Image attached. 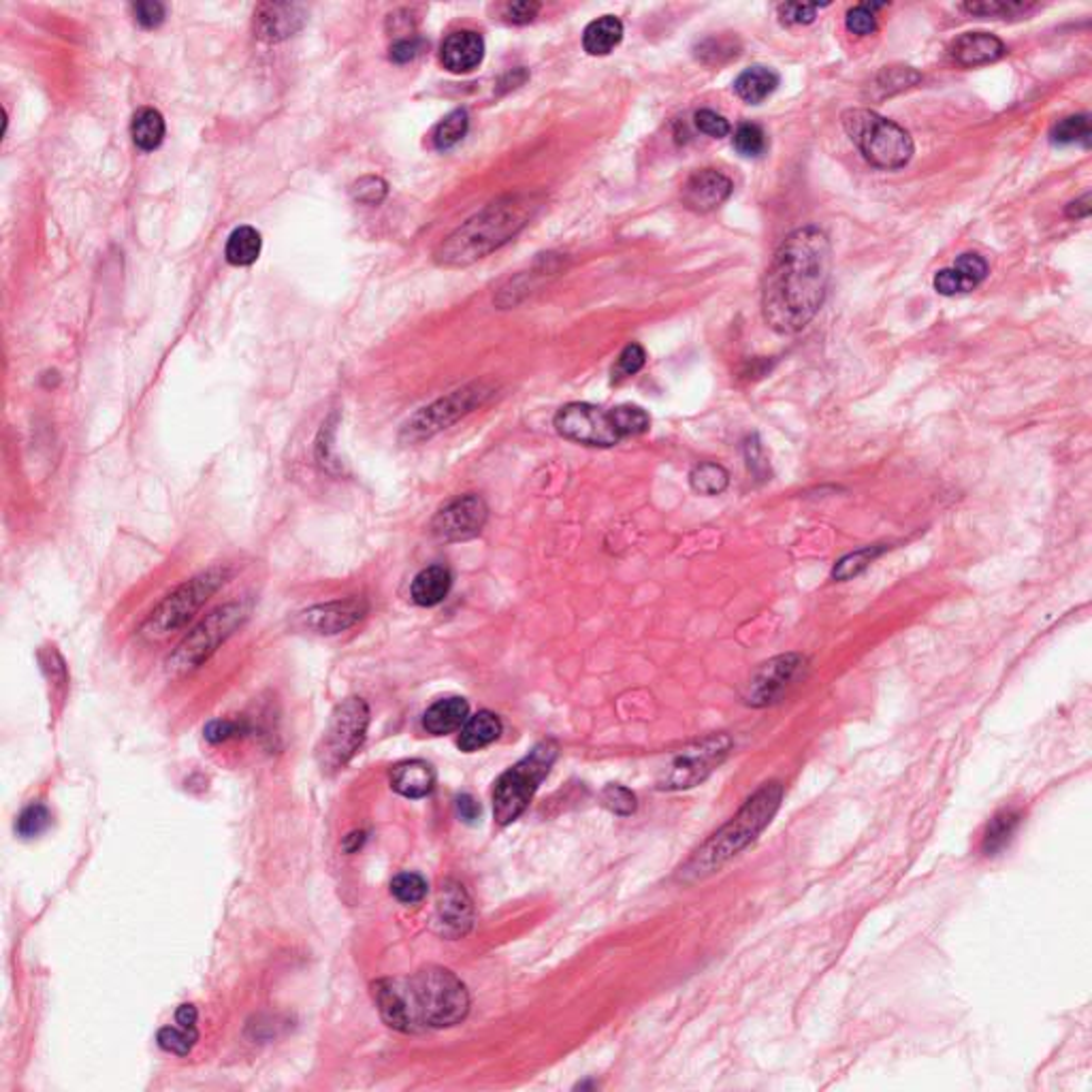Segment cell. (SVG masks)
Here are the masks:
<instances>
[{
    "mask_svg": "<svg viewBox=\"0 0 1092 1092\" xmlns=\"http://www.w3.org/2000/svg\"><path fill=\"white\" fill-rule=\"evenodd\" d=\"M832 272V246L817 227L791 231L764 274L762 314L781 336H794L824 306Z\"/></svg>",
    "mask_w": 1092,
    "mask_h": 1092,
    "instance_id": "1",
    "label": "cell"
},
{
    "mask_svg": "<svg viewBox=\"0 0 1092 1092\" xmlns=\"http://www.w3.org/2000/svg\"><path fill=\"white\" fill-rule=\"evenodd\" d=\"M380 1018L400 1033L449 1028L470 1011L464 981L442 967H427L410 977H387L372 986Z\"/></svg>",
    "mask_w": 1092,
    "mask_h": 1092,
    "instance_id": "2",
    "label": "cell"
},
{
    "mask_svg": "<svg viewBox=\"0 0 1092 1092\" xmlns=\"http://www.w3.org/2000/svg\"><path fill=\"white\" fill-rule=\"evenodd\" d=\"M541 197L526 193L491 201L485 210L447 237L436 252V263L442 267H466L485 259L524 231L541 210Z\"/></svg>",
    "mask_w": 1092,
    "mask_h": 1092,
    "instance_id": "3",
    "label": "cell"
},
{
    "mask_svg": "<svg viewBox=\"0 0 1092 1092\" xmlns=\"http://www.w3.org/2000/svg\"><path fill=\"white\" fill-rule=\"evenodd\" d=\"M781 800L783 785L779 781L764 783L725 826H721L678 868L676 877L685 883H693L717 873L721 866L736 858L740 851H745L768 828L772 817L779 811Z\"/></svg>",
    "mask_w": 1092,
    "mask_h": 1092,
    "instance_id": "4",
    "label": "cell"
},
{
    "mask_svg": "<svg viewBox=\"0 0 1092 1092\" xmlns=\"http://www.w3.org/2000/svg\"><path fill=\"white\" fill-rule=\"evenodd\" d=\"M843 129L866 161L879 169H903L913 158L911 135L873 109H849L843 114Z\"/></svg>",
    "mask_w": 1092,
    "mask_h": 1092,
    "instance_id": "5",
    "label": "cell"
},
{
    "mask_svg": "<svg viewBox=\"0 0 1092 1092\" xmlns=\"http://www.w3.org/2000/svg\"><path fill=\"white\" fill-rule=\"evenodd\" d=\"M557 759V745L552 740H543L517 762L513 768L506 770L502 777L496 781L494 787V815L500 826H509L515 819L524 815L528 809L530 800L534 798L538 785H541L546 774L550 772V766Z\"/></svg>",
    "mask_w": 1092,
    "mask_h": 1092,
    "instance_id": "6",
    "label": "cell"
},
{
    "mask_svg": "<svg viewBox=\"0 0 1092 1092\" xmlns=\"http://www.w3.org/2000/svg\"><path fill=\"white\" fill-rule=\"evenodd\" d=\"M229 574V567L214 565L180 584L176 591L163 597L150 612L146 623L141 625V636L150 640H161L173 634V631L182 629L201 610V606L223 587Z\"/></svg>",
    "mask_w": 1092,
    "mask_h": 1092,
    "instance_id": "7",
    "label": "cell"
},
{
    "mask_svg": "<svg viewBox=\"0 0 1092 1092\" xmlns=\"http://www.w3.org/2000/svg\"><path fill=\"white\" fill-rule=\"evenodd\" d=\"M248 614H250V606L246 602H229L210 612L178 644L176 651H173V655L169 657V670L188 672V670L199 668L201 663L208 661L216 653V648L248 619Z\"/></svg>",
    "mask_w": 1092,
    "mask_h": 1092,
    "instance_id": "8",
    "label": "cell"
},
{
    "mask_svg": "<svg viewBox=\"0 0 1092 1092\" xmlns=\"http://www.w3.org/2000/svg\"><path fill=\"white\" fill-rule=\"evenodd\" d=\"M370 706L363 698H346L331 713L325 736L316 747L323 772H336L351 762L368 734Z\"/></svg>",
    "mask_w": 1092,
    "mask_h": 1092,
    "instance_id": "9",
    "label": "cell"
},
{
    "mask_svg": "<svg viewBox=\"0 0 1092 1092\" xmlns=\"http://www.w3.org/2000/svg\"><path fill=\"white\" fill-rule=\"evenodd\" d=\"M491 395H494V387L487 383H474L453 391L447 398L419 410L413 419H408L402 427V442H406V445H419L423 440L434 438L462 417L470 415L472 410L483 406Z\"/></svg>",
    "mask_w": 1092,
    "mask_h": 1092,
    "instance_id": "10",
    "label": "cell"
},
{
    "mask_svg": "<svg viewBox=\"0 0 1092 1092\" xmlns=\"http://www.w3.org/2000/svg\"><path fill=\"white\" fill-rule=\"evenodd\" d=\"M732 747L734 740L723 732L691 742L685 749H680L670 759V764L661 770L657 787L674 791L700 785L710 777V772L723 764V759L730 755Z\"/></svg>",
    "mask_w": 1092,
    "mask_h": 1092,
    "instance_id": "11",
    "label": "cell"
},
{
    "mask_svg": "<svg viewBox=\"0 0 1092 1092\" xmlns=\"http://www.w3.org/2000/svg\"><path fill=\"white\" fill-rule=\"evenodd\" d=\"M555 430L561 438L584 447L608 449L623 440L612 417V408L604 410L593 404H567L555 415Z\"/></svg>",
    "mask_w": 1092,
    "mask_h": 1092,
    "instance_id": "12",
    "label": "cell"
},
{
    "mask_svg": "<svg viewBox=\"0 0 1092 1092\" xmlns=\"http://www.w3.org/2000/svg\"><path fill=\"white\" fill-rule=\"evenodd\" d=\"M804 666L806 659L798 653H785L764 661L749 678L742 700L753 708L777 704L787 693V689L800 678Z\"/></svg>",
    "mask_w": 1092,
    "mask_h": 1092,
    "instance_id": "13",
    "label": "cell"
},
{
    "mask_svg": "<svg viewBox=\"0 0 1092 1092\" xmlns=\"http://www.w3.org/2000/svg\"><path fill=\"white\" fill-rule=\"evenodd\" d=\"M489 519V509L481 496H462L440 509L432 521V532L442 543H464L479 536Z\"/></svg>",
    "mask_w": 1092,
    "mask_h": 1092,
    "instance_id": "14",
    "label": "cell"
},
{
    "mask_svg": "<svg viewBox=\"0 0 1092 1092\" xmlns=\"http://www.w3.org/2000/svg\"><path fill=\"white\" fill-rule=\"evenodd\" d=\"M368 612V602L361 597L336 599V602L314 606L302 614L306 629L321 636H334L359 623Z\"/></svg>",
    "mask_w": 1092,
    "mask_h": 1092,
    "instance_id": "15",
    "label": "cell"
},
{
    "mask_svg": "<svg viewBox=\"0 0 1092 1092\" xmlns=\"http://www.w3.org/2000/svg\"><path fill=\"white\" fill-rule=\"evenodd\" d=\"M732 180L717 169H700L691 173L683 184V205L691 212L708 214L717 210L732 195Z\"/></svg>",
    "mask_w": 1092,
    "mask_h": 1092,
    "instance_id": "16",
    "label": "cell"
},
{
    "mask_svg": "<svg viewBox=\"0 0 1092 1092\" xmlns=\"http://www.w3.org/2000/svg\"><path fill=\"white\" fill-rule=\"evenodd\" d=\"M988 272L990 269L984 257L975 255V252H964V255L954 261L952 267H945L937 272L932 284H935V291L939 295L954 297L975 291L988 278Z\"/></svg>",
    "mask_w": 1092,
    "mask_h": 1092,
    "instance_id": "17",
    "label": "cell"
},
{
    "mask_svg": "<svg viewBox=\"0 0 1092 1092\" xmlns=\"http://www.w3.org/2000/svg\"><path fill=\"white\" fill-rule=\"evenodd\" d=\"M438 922L449 937H464L474 924V909L462 883L445 881L438 894Z\"/></svg>",
    "mask_w": 1092,
    "mask_h": 1092,
    "instance_id": "18",
    "label": "cell"
},
{
    "mask_svg": "<svg viewBox=\"0 0 1092 1092\" xmlns=\"http://www.w3.org/2000/svg\"><path fill=\"white\" fill-rule=\"evenodd\" d=\"M440 58L451 73H470L485 58V41L474 30H459L442 43Z\"/></svg>",
    "mask_w": 1092,
    "mask_h": 1092,
    "instance_id": "19",
    "label": "cell"
},
{
    "mask_svg": "<svg viewBox=\"0 0 1092 1092\" xmlns=\"http://www.w3.org/2000/svg\"><path fill=\"white\" fill-rule=\"evenodd\" d=\"M1007 52L1005 43L990 33H964L952 45L949 54L960 67H981L1001 60Z\"/></svg>",
    "mask_w": 1092,
    "mask_h": 1092,
    "instance_id": "20",
    "label": "cell"
},
{
    "mask_svg": "<svg viewBox=\"0 0 1092 1092\" xmlns=\"http://www.w3.org/2000/svg\"><path fill=\"white\" fill-rule=\"evenodd\" d=\"M306 15L297 5H261L255 13V30L265 41H282L304 26Z\"/></svg>",
    "mask_w": 1092,
    "mask_h": 1092,
    "instance_id": "21",
    "label": "cell"
},
{
    "mask_svg": "<svg viewBox=\"0 0 1092 1092\" xmlns=\"http://www.w3.org/2000/svg\"><path fill=\"white\" fill-rule=\"evenodd\" d=\"M391 785L406 798H425L436 785V772L423 759H410L391 770Z\"/></svg>",
    "mask_w": 1092,
    "mask_h": 1092,
    "instance_id": "22",
    "label": "cell"
},
{
    "mask_svg": "<svg viewBox=\"0 0 1092 1092\" xmlns=\"http://www.w3.org/2000/svg\"><path fill=\"white\" fill-rule=\"evenodd\" d=\"M470 717V704L468 700L453 695V698L438 700L423 715V727L434 736H445L451 732L462 730L464 723Z\"/></svg>",
    "mask_w": 1092,
    "mask_h": 1092,
    "instance_id": "23",
    "label": "cell"
},
{
    "mask_svg": "<svg viewBox=\"0 0 1092 1092\" xmlns=\"http://www.w3.org/2000/svg\"><path fill=\"white\" fill-rule=\"evenodd\" d=\"M500 734H502L500 717L496 713H491V710H481V713H477L474 717H468V721L462 727V734H459L457 745L462 751L472 753L491 745V742L500 738Z\"/></svg>",
    "mask_w": 1092,
    "mask_h": 1092,
    "instance_id": "24",
    "label": "cell"
},
{
    "mask_svg": "<svg viewBox=\"0 0 1092 1092\" xmlns=\"http://www.w3.org/2000/svg\"><path fill=\"white\" fill-rule=\"evenodd\" d=\"M451 584L453 576L445 565H430L413 580V599L419 606H436L449 595Z\"/></svg>",
    "mask_w": 1092,
    "mask_h": 1092,
    "instance_id": "25",
    "label": "cell"
},
{
    "mask_svg": "<svg viewBox=\"0 0 1092 1092\" xmlns=\"http://www.w3.org/2000/svg\"><path fill=\"white\" fill-rule=\"evenodd\" d=\"M777 86H779L777 71H772L770 67H762V65H755V67L745 69L736 77V82H734L736 94L749 105H757V103L766 101L770 94L777 90Z\"/></svg>",
    "mask_w": 1092,
    "mask_h": 1092,
    "instance_id": "26",
    "label": "cell"
},
{
    "mask_svg": "<svg viewBox=\"0 0 1092 1092\" xmlns=\"http://www.w3.org/2000/svg\"><path fill=\"white\" fill-rule=\"evenodd\" d=\"M623 39V24L614 15H602L582 33V47L589 56H606Z\"/></svg>",
    "mask_w": 1092,
    "mask_h": 1092,
    "instance_id": "27",
    "label": "cell"
},
{
    "mask_svg": "<svg viewBox=\"0 0 1092 1092\" xmlns=\"http://www.w3.org/2000/svg\"><path fill=\"white\" fill-rule=\"evenodd\" d=\"M1022 824V815L1018 811H1001L996 813L990 824L984 832V836H981V851H984V856H996V853H1001L1009 843L1011 838H1014V834L1018 832Z\"/></svg>",
    "mask_w": 1092,
    "mask_h": 1092,
    "instance_id": "28",
    "label": "cell"
},
{
    "mask_svg": "<svg viewBox=\"0 0 1092 1092\" xmlns=\"http://www.w3.org/2000/svg\"><path fill=\"white\" fill-rule=\"evenodd\" d=\"M131 135L135 146L141 150H156L165 139V120L161 112H156L152 107L139 109L131 124Z\"/></svg>",
    "mask_w": 1092,
    "mask_h": 1092,
    "instance_id": "29",
    "label": "cell"
},
{
    "mask_svg": "<svg viewBox=\"0 0 1092 1092\" xmlns=\"http://www.w3.org/2000/svg\"><path fill=\"white\" fill-rule=\"evenodd\" d=\"M261 233L252 227L235 229L227 242V261L237 267H248L261 255Z\"/></svg>",
    "mask_w": 1092,
    "mask_h": 1092,
    "instance_id": "30",
    "label": "cell"
},
{
    "mask_svg": "<svg viewBox=\"0 0 1092 1092\" xmlns=\"http://www.w3.org/2000/svg\"><path fill=\"white\" fill-rule=\"evenodd\" d=\"M689 485L700 496H719L730 485V474L719 464H698L689 474Z\"/></svg>",
    "mask_w": 1092,
    "mask_h": 1092,
    "instance_id": "31",
    "label": "cell"
},
{
    "mask_svg": "<svg viewBox=\"0 0 1092 1092\" xmlns=\"http://www.w3.org/2000/svg\"><path fill=\"white\" fill-rule=\"evenodd\" d=\"M885 550H888V546H885V545H870V546H862L858 550L849 552V555H845V557H841L836 561V565L832 569V578L843 582V580L860 576L870 563L883 555Z\"/></svg>",
    "mask_w": 1092,
    "mask_h": 1092,
    "instance_id": "32",
    "label": "cell"
},
{
    "mask_svg": "<svg viewBox=\"0 0 1092 1092\" xmlns=\"http://www.w3.org/2000/svg\"><path fill=\"white\" fill-rule=\"evenodd\" d=\"M1090 137H1092V131H1090V118L1086 114H1080V116H1069L1065 120H1060L1054 124V129L1050 131V141L1054 146H1084L1088 148L1090 146Z\"/></svg>",
    "mask_w": 1092,
    "mask_h": 1092,
    "instance_id": "33",
    "label": "cell"
},
{
    "mask_svg": "<svg viewBox=\"0 0 1092 1092\" xmlns=\"http://www.w3.org/2000/svg\"><path fill=\"white\" fill-rule=\"evenodd\" d=\"M971 15H979V18H1022V15L1031 13L1035 9L1033 3H1016V0H984V3H964L960 5Z\"/></svg>",
    "mask_w": 1092,
    "mask_h": 1092,
    "instance_id": "34",
    "label": "cell"
},
{
    "mask_svg": "<svg viewBox=\"0 0 1092 1092\" xmlns=\"http://www.w3.org/2000/svg\"><path fill=\"white\" fill-rule=\"evenodd\" d=\"M470 129V118H468V112L466 109H455L453 114H449L445 120H442L436 131H434V144L438 150H451L455 148L459 141H462L466 137Z\"/></svg>",
    "mask_w": 1092,
    "mask_h": 1092,
    "instance_id": "35",
    "label": "cell"
},
{
    "mask_svg": "<svg viewBox=\"0 0 1092 1092\" xmlns=\"http://www.w3.org/2000/svg\"><path fill=\"white\" fill-rule=\"evenodd\" d=\"M612 417L616 423V430H619L623 440L642 436L648 432V427H651V419H648V415L638 406H629V404L616 406L612 408Z\"/></svg>",
    "mask_w": 1092,
    "mask_h": 1092,
    "instance_id": "36",
    "label": "cell"
},
{
    "mask_svg": "<svg viewBox=\"0 0 1092 1092\" xmlns=\"http://www.w3.org/2000/svg\"><path fill=\"white\" fill-rule=\"evenodd\" d=\"M734 148L740 156L745 158H759L768 150L766 133L759 129L757 124L742 122L734 131Z\"/></svg>",
    "mask_w": 1092,
    "mask_h": 1092,
    "instance_id": "37",
    "label": "cell"
},
{
    "mask_svg": "<svg viewBox=\"0 0 1092 1092\" xmlns=\"http://www.w3.org/2000/svg\"><path fill=\"white\" fill-rule=\"evenodd\" d=\"M197 1039H199V1033L195 1026L193 1028L165 1026L158 1031V1046L178 1056H186L190 1050H193Z\"/></svg>",
    "mask_w": 1092,
    "mask_h": 1092,
    "instance_id": "38",
    "label": "cell"
},
{
    "mask_svg": "<svg viewBox=\"0 0 1092 1092\" xmlns=\"http://www.w3.org/2000/svg\"><path fill=\"white\" fill-rule=\"evenodd\" d=\"M391 894L404 905L421 903L427 894V881L417 873H402L391 881Z\"/></svg>",
    "mask_w": 1092,
    "mask_h": 1092,
    "instance_id": "39",
    "label": "cell"
},
{
    "mask_svg": "<svg viewBox=\"0 0 1092 1092\" xmlns=\"http://www.w3.org/2000/svg\"><path fill=\"white\" fill-rule=\"evenodd\" d=\"M644 363H646L644 348L640 344H627L612 366V383H621V380L638 374L644 368Z\"/></svg>",
    "mask_w": 1092,
    "mask_h": 1092,
    "instance_id": "40",
    "label": "cell"
},
{
    "mask_svg": "<svg viewBox=\"0 0 1092 1092\" xmlns=\"http://www.w3.org/2000/svg\"><path fill=\"white\" fill-rule=\"evenodd\" d=\"M885 5H870V3H862V5H856L853 9L847 11V18H845V24L849 28V33L858 35V37H868L873 35L877 30V15L875 11L877 9H883Z\"/></svg>",
    "mask_w": 1092,
    "mask_h": 1092,
    "instance_id": "41",
    "label": "cell"
},
{
    "mask_svg": "<svg viewBox=\"0 0 1092 1092\" xmlns=\"http://www.w3.org/2000/svg\"><path fill=\"white\" fill-rule=\"evenodd\" d=\"M602 802L606 809L623 817L636 811V794L623 785H606L602 791Z\"/></svg>",
    "mask_w": 1092,
    "mask_h": 1092,
    "instance_id": "42",
    "label": "cell"
},
{
    "mask_svg": "<svg viewBox=\"0 0 1092 1092\" xmlns=\"http://www.w3.org/2000/svg\"><path fill=\"white\" fill-rule=\"evenodd\" d=\"M50 811L45 809L43 804H30L28 809L22 811L20 819H18V832L20 836L24 838H33L37 834H41L47 826H50Z\"/></svg>",
    "mask_w": 1092,
    "mask_h": 1092,
    "instance_id": "43",
    "label": "cell"
},
{
    "mask_svg": "<svg viewBox=\"0 0 1092 1092\" xmlns=\"http://www.w3.org/2000/svg\"><path fill=\"white\" fill-rule=\"evenodd\" d=\"M693 122H695V126H698L700 133L713 137V139H723V137L730 135V131H732L730 122H727L721 114L713 112V109H700V112H695Z\"/></svg>",
    "mask_w": 1092,
    "mask_h": 1092,
    "instance_id": "44",
    "label": "cell"
},
{
    "mask_svg": "<svg viewBox=\"0 0 1092 1092\" xmlns=\"http://www.w3.org/2000/svg\"><path fill=\"white\" fill-rule=\"evenodd\" d=\"M353 197L355 201L359 203H366V205H378L380 201H383L387 197V182L380 180L376 176H368V178H361L355 186H353Z\"/></svg>",
    "mask_w": 1092,
    "mask_h": 1092,
    "instance_id": "45",
    "label": "cell"
},
{
    "mask_svg": "<svg viewBox=\"0 0 1092 1092\" xmlns=\"http://www.w3.org/2000/svg\"><path fill=\"white\" fill-rule=\"evenodd\" d=\"M817 5H802V3H785L779 7V18L785 26H800L811 24L817 18Z\"/></svg>",
    "mask_w": 1092,
    "mask_h": 1092,
    "instance_id": "46",
    "label": "cell"
},
{
    "mask_svg": "<svg viewBox=\"0 0 1092 1092\" xmlns=\"http://www.w3.org/2000/svg\"><path fill=\"white\" fill-rule=\"evenodd\" d=\"M541 9H543L541 3H534V0H521V3H511L509 7H506L504 18L509 20L511 24L524 26V24L534 22V18L538 13H541Z\"/></svg>",
    "mask_w": 1092,
    "mask_h": 1092,
    "instance_id": "47",
    "label": "cell"
},
{
    "mask_svg": "<svg viewBox=\"0 0 1092 1092\" xmlns=\"http://www.w3.org/2000/svg\"><path fill=\"white\" fill-rule=\"evenodd\" d=\"M133 11H135L137 22L144 28H156L165 20V7L161 3H152V0L133 5Z\"/></svg>",
    "mask_w": 1092,
    "mask_h": 1092,
    "instance_id": "48",
    "label": "cell"
},
{
    "mask_svg": "<svg viewBox=\"0 0 1092 1092\" xmlns=\"http://www.w3.org/2000/svg\"><path fill=\"white\" fill-rule=\"evenodd\" d=\"M421 47H423L421 39H402L391 47V60L404 65V62H410L419 56Z\"/></svg>",
    "mask_w": 1092,
    "mask_h": 1092,
    "instance_id": "49",
    "label": "cell"
},
{
    "mask_svg": "<svg viewBox=\"0 0 1092 1092\" xmlns=\"http://www.w3.org/2000/svg\"><path fill=\"white\" fill-rule=\"evenodd\" d=\"M240 730L242 727L233 721H212L208 727H205V738H208L210 742H220L235 736Z\"/></svg>",
    "mask_w": 1092,
    "mask_h": 1092,
    "instance_id": "50",
    "label": "cell"
},
{
    "mask_svg": "<svg viewBox=\"0 0 1092 1092\" xmlns=\"http://www.w3.org/2000/svg\"><path fill=\"white\" fill-rule=\"evenodd\" d=\"M457 813L464 821H468V824H472V821L479 819V815H481V804L474 800L470 794H464V796L457 798Z\"/></svg>",
    "mask_w": 1092,
    "mask_h": 1092,
    "instance_id": "51",
    "label": "cell"
},
{
    "mask_svg": "<svg viewBox=\"0 0 1092 1092\" xmlns=\"http://www.w3.org/2000/svg\"><path fill=\"white\" fill-rule=\"evenodd\" d=\"M1088 214H1090V195H1088V193H1086L1082 199L1069 203V208H1067V216H1069V218L1078 220V218H1086Z\"/></svg>",
    "mask_w": 1092,
    "mask_h": 1092,
    "instance_id": "52",
    "label": "cell"
},
{
    "mask_svg": "<svg viewBox=\"0 0 1092 1092\" xmlns=\"http://www.w3.org/2000/svg\"><path fill=\"white\" fill-rule=\"evenodd\" d=\"M176 1022H178L180 1026L193 1028L195 1022H197V1009H195V1005H182V1007L178 1009V1014H176Z\"/></svg>",
    "mask_w": 1092,
    "mask_h": 1092,
    "instance_id": "53",
    "label": "cell"
},
{
    "mask_svg": "<svg viewBox=\"0 0 1092 1092\" xmlns=\"http://www.w3.org/2000/svg\"><path fill=\"white\" fill-rule=\"evenodd\" d=\"M366 843V832H351L346 838H344V851L348 853H355L361 849V845Z\"/></svg>",
    "mask_w": 1092,
    "mask_h": 1092,
    "instance_id": "54",
    "label": "cell"
}]
</instances>
